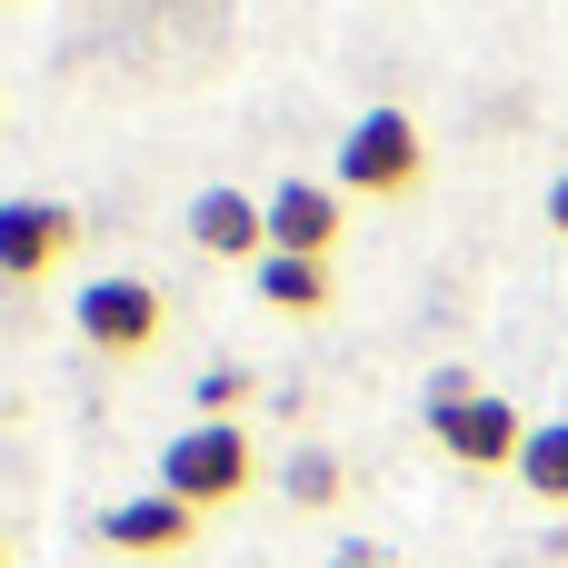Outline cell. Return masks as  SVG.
Returning a JSON list of instances; mask_svg holds the SVG:
<instances>
[{
  "label": "cell",
  "mask_w": 568,
  "mask_h": 568,
  "mask_svg": "<svg viewBox=\"0 0 568 568\" xmlns=\"http://www.w3.org/2000/svg\"><path fill=\"white\" fill-rule=\"evenodd\" d=\"M519 479H529V499L568 509V419H559V429H529V449H519Z\"/></svg>",
  "instance_id": "cell-10"
},
{
  "label": "cell",
  "mask_w": 568,
  "mask_h": 568,
  "mask_svg": "<svg viewBox=\"0 0 568 568\" xmlns=\"http://www.w3.org/2000/svg\"><path fill=\"white\" fill-rule=\"evenodd\" d=\"M260 210H270V250H290V260H329V250H339V190L290 180V190H270Z\"/></svg>",
  "instance_id": "cell-6"
},
{
  "label": "cell",
  "mask_w": 568,
  "mask_h": 568,
  "mask_svg": "<svg viewBox=\"0 0 568 568\" xmlns=\"http://www.w3.org/2000/svg\"><path fill=\"white\" fill-rule=\"evenodd\" d=\"M549 230L568 240V170H559V190H549Z\"/></svg>",
  "instance_id": "cell-13"
},
{
  "label": "cell",
  "mask_w": 568,
  "mask_h": 568,
  "mask_svg": "<svg viewBox=\"0 0 568 568\" xmlns=\"http://www.w3.org/2000/svg\"><path fill=\"white\" fill-rule=\"evenodd\" d=\"M0 568H10V549H0Z\"/></svg>",
  "instance_id": "cell-15"
},
{
  "label": "cell",
  "mask_w": 568,
  "mask_h": 568,
  "mask_svg": "<svg viewBox=\"0 0 568 568\" xmlns=\"http://www.w3.org/2000/svg\"><path fill=\"white\" fill-rule=\"evenodd\" d=\"M160 290L150 280H80V300H70V329L100 349V359H140L150 339H160Z\"/></svg>",
  "instance_id": "cell-3"
},
{
  "label": "cell",
  "mask_w": 568,
  "mask_h": 568,
  "mask_svg": "<svg viewBox=\"0 0 568 568\" xmlns=\"http://www.w3.org/2000/svg\"><path fill=\"white\" fill-rule=\"evenodd\" d=\"M250 429L240 419H200V429H180L170 449H160V489L180 499V509H230V499H250Z\"/></svg>",
  "instance_id": "cell-1"
},
{
  "label": "cell",
  "mask_w": 568,
  "mask_h": 568,
  "mask_svg": "<svg viewBox=\"0 0 568 568\" xmlns=\"http://www.w3.org/2000/svg\"><path fill=\"white\" fill-rule=\"evenodd\" d=\"M80 250V210H60V200H0V280H50L60 260Z\"/></svg>",
  "instance_id": "cell-5"
},
{
  "label": "cell",
  "mask_w": 568,
  "mask_h": 568,
  "mask_svg": "<svg viewBox=\"0 0 568 568\" xmlns=\"http://www.w3.org/2000/svg\"><path fill=\"white\" fill-rule=\"evenodd\" d=\"M240 399H250V369H210L200 379V419H230Z\"/></svg>",
  "instance_id": "cell-12"
},
{
  "label": "cell",
  "mask_w": 568,
  "mask_h": 568,
  "mask_svg": "<svg viewBox=\"0 0 568 568\" xmlns=\"http://www.w3.org/2000/svg\"><path fill=\"white\" fill-rule=\"evenodd\" d=\"M329 568H389V559H329Z\"/></svg>",
  "instance_id": "cell-14"
},
{
  "label": "cell",
  "mask_w": 568,
  "mask_h": 568,
  "mask_svg": "<svg viewBox=\"0 0 568 568\" xmlns=\"http://www.w3.org/2000/svg\"><path fill=\"white\" fill-rule=\"evenodd\" d=\"M260 300L290 310V320L329 310V260H290V250H270V260H260Z\"/></svg>",
  "instance_id": "cell-9"
},
{
  "label": "cell",
  "mask_w": 568,
  "mask_h": 568,
  "mask_svg": "<svg viewBox=\"0 0 568 568\" xmlns=\"http://www.w3.org/2000/svg\"><path fill=\"white\" fill-rule=\"evenodd\" d=\"M429 429H439V449H449L459 469H519V449H529V419H519L509 399H489V389L429 399Z\"/></svg>",
  "instance_id": "cell-4"
},
{
  "label": "cell",
  "mask_w": 568,
  "mask_h": 568,
  "mask_svg": "<svg viewBox=\"0 0 568 568\" xmlns=\"http://www.w3.org/2000/svg\"><path fill=\"white\" fill-rule=\"evenodd\" d=\"M290 499H300V509H329V499H339V459H329V449H300V459H290Z\"/></svg>",
  "instance_id": "cell-11"
},
{
  "label": "cell",
  "mask_w": 568,
  "mask_h": 568,
  "mask_svg": "<svg viewBox=\"0 0 568 568\" xmlns=\"http://www.w3.org/2000/svg\"><path fill=\"white\" fill-rule=\"evenodd\" d=\"M190 240L210 260H270V210L250 190H200L190 200Z\"/></svg>",
  "instance_id": "cell-7"
},
{
  "label": "cell",
  "mask_w": 568,
  "mask_h": 568,
  "mask_svg": "<svg viewBox=\"0 0 568 568\" xmlns=\"http://www.w3.org/2000/svg\"><path fill=\"white\" fill-rule=\"evenodd\" d=\"M419 170H429V150H419V120H409V110L349 120V140H339V190H359V200H409Z\"/></svg>",
  "instance_id": "cell-2"
},
{
  "label": "cell",
  "mask_w": 568,
  "mask_h": 568,
  "mask_svg": "<svg viewBox=\"0 0 568 568\" xmlns=\"http://www.w3.org/2000/svg\"><path fill=\"white\" fill-rule=\"evenodd\" d=\"M190 529H200V509H180L170 489L100 509V539H110V549H130V559H170V549H190Z\"/></svg>",
  "instance_id": "cell-8"
}]
</instances>
